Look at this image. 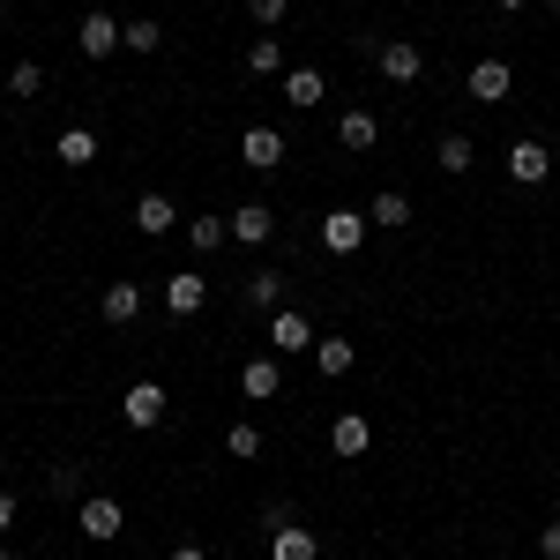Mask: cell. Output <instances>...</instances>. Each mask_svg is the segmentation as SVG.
I'll use <instances>...</instances> for the list:
<instances>
[{"label": "cell", "mask_w": 560, "mask_h": 560, "mask_svg": "<svg viewBox=\"0 0 560 560\" xmlns=\"http://www.w3.org/2000/svg\"><path fill=\"white\" fill-rule=\"evenodd\" d=\"M75 523H83L90 546H113L120 530H128V509L113 501V493H83V509H75Z\"/></svg>", "instance_id": "obj_1"}, {"label": "cell", "mask_w": 560, "mask_h": 560, "mask_svg": "<svg viewBox=\"0 0 560 560\" xmlns=\"http://www.w3.org/2000/svg\"><path fill=\"white\" fill-rule=\"evenodd\" d=\"M165 411H173V396H165V382H135L128 396H120V419H128L135 433L165 427Z\"/></svg>", "instance_id": "obj_2"}, {"label": "cell", "mask_w": 560, "mask_h": 560, "mask_svg": "<svg viewBox=\"0 0 560 560\" xmlns=\"http://www.w3.org/2000/svg\"><path fill=\"white\" fill-rule=\"evenodd\" d=\"M374 60H382V83H396V90H411L419 75H427V52L404 45V38H382V45H374Z\"/></svg>", "instance_id": "obj_3"}, {"label": "cell", "mask_w": 560, "mask_h": 560, "mask_svg": "<svg viewBox=\"0 0 560 560\" xmlns=\"http://www.w3.org/2000/svg\"><path fill=\"white\" fill-rule=\"evenodd\" d=\"M464 90H471L478 105H509V90H516V68L486 52V60H471V75H464Z\"/></svg>", "instance_id": "obj_4"}, {"label": "cell", "mask_w": 560, "mask_h": 560, "mask_svg": "<svg viewBox=\"0 0 560 560\" xmlns=\"http://www.w3.org/2000/svg\"><path fill=\"white\" fill-rule=\"evenodd\" d=\"M366 232H374L366 210H329V217H322V247H329V255H359Z\"/></svg>", "instance_id": "obj_5"}, {"label": "cell", "mask_w": 560, "mask_h": 560, "mask_svg": "<svg viewBox=\"0 0 560 560\" xmlns=\"http://www.w3.org/2000/svg\"><path fill=\"white\" fill-rule=\"evenodd\" d=\"M269 351H277V359H292V351H314V322H306L300 306H277V314H269Z\"/></svg>", "instance_id": "obj_6"}, {"label": "cell", "mask_w": 560, "mask_h": 560, "mask_svg": "<svg viewBox=\"0 0 560 560\" xmlns=\"http://www.w3.org/2000/svg\"><path fill=\"white\" fill-rule=\"evenodd\" d=\"M240 165H255V173H277V165H284V128L255 120V128L240 135Z\"/></svg>", "instance_id": "obj_7"}, {"label": "cell", "mask_w": 560, "mask_h": 560, "mask_svg": "<svg viewBox=\"0 0 560 560\" xmlns=\"http://www.w3.org/2000/svg\"><path fill=\"white\" fill-rule=\"evenodd\" d=\"M277 388H284V359H277V351H255V359L240 366V396H247V404H269Z\"/></svg>", "instance_id": "obj_8"}, {"label": "cell", "mask_w": 560, "mask_h": 560, "mask_svg": "<svg viewBox=\"0 0 560 560\" xmlns=\"http://www.w3.org/2000/svg\"><path fill=\"white\" fill-rule=\"evenodd\" d=\"M546 173H553V150H546L538 135H523V142H509V179H516V187H538Z\"/></svg>", "instance_id": "obj_9"}, {"label": "cell", "mask_w": 560, "mask_h": 560, "mask_svg": "<svg viewBox=\"0 0 560 560\" xmlns=\"http://www.w3.org/2000/svg\"><path fill=\"white\" fill-rule=\"evenodd\" d=\"M165 306H173L179 322H195V314L210 306V284H202V269H173V277H165Z\"/></svg>", "instance_id": "obj_10"}, {"label": "cell", "mask_w": 560, "mask_h": 560, "mask_svg": "<svg viewBox=\"0 0 560 560\" xmlns=\"http://www.w3.org/2000/svg\"><path fill=\"white\" fill-rule=\"evenodd\" d=\"M75 38H83V60H113V52H120V15H105V8H90V15H83V31H75Z\"/></svg>", "instance_id": "obj_11"}, {"label": "cell", "mask_w": 560, "mask_h": 560, "mask_svg": "<svg viewBox=\"0 0 560 560\" xmlns=\"http://www.w3.org/2000/svg\"><path fill=\"white\" fill-rule=\"evenodd\" d=\"M269 232H277L269 202H240L232 210V247H269Z\"/></svg>", "instance_id": "obj_12"}, {"label": "cell", "mask_w": 560, "mask_h": 560, "mask_svg": "<svg viewBox=\"0 0 560 560\" xmlns=\"http://www.w3.org/2000/svg\"><path fill=\"white\" fill-rule=\"evenodd\" d=\"M240 306H247V314H277V306H284V277H277V269L240 277Z\"/></svg>", "instance_id": "obj_13"}, {"label": "cell", "mask_w": 560, "mask_h": 560, "mask_svg": "<svg viewBox=\"0 0 560 560\" xmlns=\"http://www.w3.org/2000/svg\"><path fill=\"white\" fill-rule=\"evenodd\" d=\"M179 232H187V247H195L202 261H210L217 247H232V217H210V210H202V217H187Z\"/></svg>", "instance_id": "obj_14"}, {"label": "cell", "mask_w": 560, "mask_h": 560, "mask_svg": "<svg viewBox=\"0 0 560 560\" xmlns=\"http://www.w3.org/2000/svg\"><path fill=\"white\" fill-rule=\"evenodd\" d=\"M135 224H142V240H165V232L179 224V202H173V195H158V187H150V195L135 202Z\"/></svg>", "instance_id": "obj_15"}, {"label": "cell", "mask_w": 560, "mask_h": 560, "mask_svg": "<svg viewBox=\"0 0 560 560\" xmlns=\"http://www.w3.org/2000/svg\"><path fill=\"white\" fill-rule=\"evenodd\" d=\"M269 560H322V546H314V530H306V523H277Z\"/></svg>", "instance_id": "obj_16"}, {"label": "cell", "mask_w": 560, "mask_h": 560, "mask_svg": "<svg viewBox=\"0 0 560 560\" xmlns=\"http://www.w3.org/2000/svg\"><path fill=\"white\" fill-rule=\"evenodd\" d=\"M337 142H345V150H374V142H382V120H374L366 105H351L345 120H337Z\"/></svg>", "instance_id": "obj_17"}, {"label": "cell", "mask_w": 560, "mask_h": 560, "mask_svg": "<svg viewBox=\"0 0 560 560\" xmlns=\"http://www.w3.org/2000/svg\"><path fill=\"white\" fill-rule=\"evenodd\" d=\"M97 314H105L113 329H128L135 314H142V284H105V300H97Z\"/></svg>", "instance_id": "obj_18"}, {"label": "cell", "mask_w": 560, "mask_h": 560, "mask_svg": "<svg viewBox=\"0 0 560 560\" xmlns=\"http://www.w3.org/2000/svg\"><path fill=\"white\" fill-rule=\"evenodd\" d=\"M366 224H382V232H396V224H411V195H404V187H382V195L366 202Z\"/></svg>", "instance_id": "obj_19"}, {"label": "cell", "mask_w": 560, "mask_h": 560, "mask_svg": "<svg viewBox=\"0 0 560 560\" xmlns=\"http://www.w3.org/2000/svg\"><path fill=\"white\" fill-rule=\"evenodd\" d=\"M314 366H322V382H345L351 366H359V351H351L345 337H322V345H314Z\"/></svg>", "instance_id": "obj_20"}, {"label": "cell", "mask_w": 560, "mask_h": 560, "mask_svg": "<svg viewBox=\"0 0 560 560\" xmlns=\"http://www.w3.org/2000/svg\"><path fill=\"white\" fill-rule=\"evenodd\" d=\"M366 441H374V427H366L359 411H345V419L329 427V448H337V456H366Z\"/></svg>", "instance_id": "obj_21"}, {"label": "cell", "mask_w": 560, "mask_h": 560, "mask_svg": "<svg viewBox=\"0 0 560 560\" xmlns=\"http://www.w3.org/2000/svg\"><path fill=\"white\" fill-rule=\"evenodd\" d=\"M52 150H60V165H97V135L90 128H60Z\"/></svg>", "instance_id": "obj_22"}, {"label": "cell", "mask_w": 560, "mask_h": 560, "mask_svg": "<svg viewBox=\"0 0 560 560\" xmlns=\"http://www.w3.org/2000/svg\"><path fill=\"white\" fill-rule=\"evenodd\" d=\"M224 456H240V464H255V456H261V427H255V419H232V427H224Z\"/></svg>", "instance_id": "obj_23"}, {"label": "cell", "mask_w": 560, "mask_h": 560, "mask_svg": "<svg viewBox=\"0 0 560 560\" xmlns=\"http://www.w3.org/2000/svg\"><path fill=\"white\" fill-rule=\"evenodd\" d=\"M433 158H441V173H471V158H478V150H471V135H464V128H448Z\"/></svg>", "instance_id": "obj_24"}, {"label": "cell", "mask_w": 560, "mask_h": 560, "mask_svg": "<svg viewBox=\"0 0 560 560\" xmlns=\"http://www.w3.org/2000/svg\"><path fill=\"white\" fill-rule=\"evenodd\" d=\"M247 75H284V45L269 38V31H261V38L247 45Z\"/></svg>", "instance_id": "obj_25"}, {"label": "cell", "mask_w": 560, "mask_h": 560, "mask_svg": "<svg viewBox=\"0 0 560 560\" xmlns=\"http://www.w3.org/2000/svg\"><path fill=\"white\" fill-rule=\"evenodd\" d=\"M38 90H45V68H38V60H15V68H8V97H15V105H31Z\"/></svg>", "instance_id": "obj_26"}, {"label": "cell", "mask_w": 560, "mask_h": 560, "mask_svg": "<svg viewBox=\"0 0 560 560\" xmlns=\"http://www.w3.org/2000/svg\"><path fill=\"white\" fill-rule=\"evenodd\" d=\"M284 97L292 105H322V68H284Z\"/></svg>", "instance_id": "obj_27"}, {"label": "cell", "mask_w": 560, "mask_h": 560, "mask_svg": "<svg viewBox=\"0 0 560 560\" xmlns=\"http://www.w3.org/2000/svg\"><path fill=\"white\" fill-rule=\"evenodd\" d=\"M120 45H128V52H158V45H165V31H158L150 15H135V23H120Z\"/></svg>", "instance_id": "obj_28"}, {"label": "cell", "mask_w": 560, "mask_h": 560, "mask_svg": "<svg viewBox=\"0 0 560 560\" xmlns=\"http://www.w3.org/2000/svg\"><path fill=\"white\" fill-rule=\"evenodd\" d=\"M247 15H255V31H277L292 15V0H247Z\"/></svg>", "instance_id": "obj_29"}, {"label": "cell", "mask_w": 560, "mask_h": 560, "mask_svg": "<svg viewBox=\"0 0 560 560\" xmlns=\"http://www.w3.org/2000/svg\"><path fill=\"white\" fill-rule=\"evenodd\" d=\"M45 486H52L60 501H75V493H83V471H75V464H52V471H45Z\"/></svg>", "instance_id": "obj_30"}, {"label": "cell", "mask_w": 560, "mask_h": 560, "mask_svg": "<svg viewBox=\"0 0 560 560\" xmlns=\"http://www.w3.org/2000/svg\"><path fill=\"white\" fill-rule=\"evenodd\" d=\"M538 553H546V560H560V516L546 523V530H538Z\"/></svg>", "instance_id": "obj_31"}, {"label": "cell", "mask_w": 560, "mask_h": 560, "mask_svg": "<svg viewBox=\"0 0 560 560\" xmlns=\"http://www.w3.org/2000/svg\"><path fill=\"white\" fill-rule=\"evenodd\" d=\"M15 516H23V509H15V493H8V486H0V538H8V530H15Z\"/></svg>", "instance_id": "obj_32"}, {"label": "cell", "mask_w": 560, "mask_h": 560, "mask_svg": "<svg viewBox=\"0 0 560 560\" xmlns=\"http://www.w3.org/2000/svg\"><path fill=\"white\" fill-rule=\"evenodd\" d=\"M165 560H210V553H202V546H173Z\"/></svg>", "instance_id": "obj_33"}, {"label": "cell", "mask_w": 560, "mask_h": 560, "mask_svg": "<svg viewBox=\"0 0 560 560\" xmlns=\"http://www.w3.org/2000/svg\"><path fill=\"white\" fill-rule=\"evenodd\" d=\"M493 8H501V15H516V8H530V0H493Z\"/></svg>", "instance_id": "obj_34"}, {"label": "cell", "mask_w": 560, "mask_h": 560, "mask_svg": "<svg viewBox=\"0 0 560 560\" xmlns=\"http://www.w3.org/2000/svg\"><path fill=\"white\" fill-rule=\"evenodd\" d=\"M0 560H15V546H0Z\"/></svg>", "instance_id": "obj_35"}, {"label": "cell", "mask_w": 560, "mask_h": 560, "mask_svg": "<svg viewBox=\"0 0 560 560\" xmlns=\"http://www.w3.org/2000/svg\"><path fill=\"white\" fill-rule=\"evenodd\" d=\"M0 105H8V83H0Z\"/></svg>", "instance_id": "obj_36"}, {"label": "cell", "mask_w": 560, "mask_h": 560, "mask_svg": "<svg viewBox=\"0 0 560 560\" xmlns=\"http://www.w3.org/2000/svg\"><path fill=\"white\" fill-rule=\"evenodd\" d=\"M0 471H8V456H0Z\"/></svg>", "instance_id": "obj_37"}, {"label": "cell", "mask_w": 560, "mask_h": 560, "mask_svg": "<svg viewBox=\"0 0 560 560\" xmlns=\"http://www.w3.org/2000/svg\"><path fill=\"white\" fill-rule=\"evenodd\" d=\"M546 8H560V0H546Z\"/></svg>", "instance_id": "obj_38"}]
</instances>
